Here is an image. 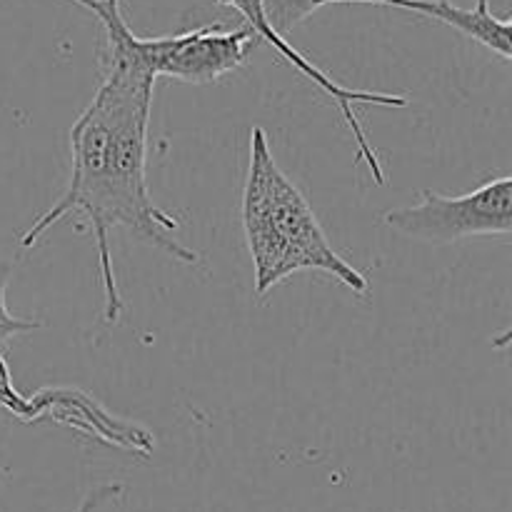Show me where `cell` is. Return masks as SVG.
<instances>
[{
  "label": "cell",
  "mask_w": 512,
  "mask_h": 512,
  "mask_svg": "<svg viewBox=\"0 0 512 512\" xmlns=\"http://www.w3.org/2000/svg\"><path fill=\"white\" fill-rule=\"evenodd\" d=\"M240 215L258 298L305 270L330 275L358 295L368 293L365 275L330 245L308 198L275 163L263 128L250 130V163Z\"/></svg>",
  "instance_id": "7a4b0ae2"
},
{
  "label": "cell",
  "mask_w": 512,
  "mask_h": 512,
  "mask_svg": "<svg viewBox=\"0 0 512 512\" xmlns=\"http://www.w3.org/2000/svg\"><path fill=\"white\" fill-rule=\"evenodd\" d=\"M253 43L255 33L248 25L225 28L220 23H208L180 33L143 38V50L155 78L208 85L243 68Z\"/></svg>",
  "instance_id": "277c9868"
},
{
  "label": "cell",
  "mask_w": 512,
  "mask_h": 512,
  "mask_svg": "<svg viewBox=\"0 0 512 512\" xmlns=\"http://www.w3.org/2000/svg\"><path fill=\"white\" fill-rule=\"evenodd\" d=\"M120 495H123V485L120 483H100L80 500V505L73 512H98L105 503L120 498Z\"/></svg>",
  "instance_id": "30bf717a"
},
{
  "label": "cell",
  "mask_w": 512,
  "mask_h": 512,
  "mask_svg": "<svg viewBox=\"0 0 512 512\" xmlns=\"http://www.w3.org/2000/svg\"><path fill=\"white\" fill-rule=\"evenodd\" d=\"M385 225L420 243H458L468 238H493L512 233V178H493L465 195H440L423 190L415 205L393 208Z\"/></svg>",
  "instance_id": "3957f363"
},
{
  "label": "cell",
  "mask_w": 512,
  "mask_h": 512,
  "mask_svg": "<svg viewBox=\"0 0 512 512\" xmlns=\"http://www.w3.org/2000/svg\"><path fill=\"white\" fill-rule=\"evenodd\" d=\"M318 8H323V0H263L265 20L280 38H288L290 30L308 20Z\"/></svg>",
  "instance_id": "ba28073f"
},
{
  "label": "cell",
  "mask_w": 512,
  "mask_h": 512,
  "mask_svg": "<svg viewBox=\"0 0 512 512\" xmlns=\"http://www.w3.org/2000/svg\"><path fill=\"white\" fill-rule=\"evenodd\" d=\"M213 3L225 5V8H233L243 15L245 25L255 33V38H263L265 43L273 45L290 65H293L298 73H303L305 78L310 80L313 85H318L335 105L343 113L345 125H348L350 135L355 140V148H358V158L368 165L370 175H373L375 185L385 183V173L383 165H380L378 150L370 145L368 133H365L363 123H360L358 113H355V105H378V108H408L410 100L405 95H395V93H380V90H363V88H348V85L338 83L333 80V75L325 73L323 68L313 63L310 58H305L288 38H280L270 23L265 20V10H263V0H213Z\"/></svg>",
  "instance_id": "5b68a950"
},
{
  "label": "cell",
  "mask_w": 512,
  "mask_h": 512,
  "mask_svg": "<svg viewBox=\"0 0 512 512\" xmlns=\"http://www.w3.org/2000/svg\"><path fill=\"white\" fill-rule=\"evenodd\" d=\"M345 3V5H380V8H398L408 13L423 15V18L438 20L448 28L458 30L465 38L475 40L490 53L503 58L505 63L512 60V43H510V18H500L490 8V0H475L473 8H460L450 0H323L325 5Z\"/></svg>",
  "instance_id": "52a82bcc"
},
{
  "label": "cell",
  "mask_w": 512,
  "mask_h": 512,
  "mask_svg": "<svg viewBox=\"0 0 512 512\" xmlns=\"http://www.w3.org/2000/svg\"><path fill=\"white\" fill-rule=\"evenodd\" d=\"M103 25V80L88 108L70 128V178L63 195L23 233L33 248L45 230L70 213L85 215L98 248L103 320L115 325L125 303L110 250V230L125 228L135 240L175 263L198 265L200 253L180 243V223L153 200L148 185V125L155 73L145 60L143 38L123 15V0H70Z\"/></svg>",
  "instance_id": "6da1fadb"
},
{
  "label": "cell",
  "mask_w": 512,
  "mask_h": 512,
  "mask_svg": "<svg viewBox=\"0 0 512 512\" xmlns=\"http://www.w3.org/2000/svg\"><path fill=\"white\" fill-rule=\"evenodd\" d=\"M10 275H13V260H8L0 253V350L8 345L10 338H18V335H28L45 328L43 320L18 318V315H13L8 310V305H5V290H8Z\"/></svg>",
  "instance_id": "9c48e42d"
},
{
  "label": "cell",
  "mask_w": 512,
  "mask_h": 512,
  "mask_svg": "<svg viewBox=\"0 0 512 512\" xmlns=\"http://www.w3.org/2000/svg\"><path fill=\"white\" fill-rule=\"evenodd\" d=\"M8 410L13 418L23 420V423H38V420L48 418L53 423L68 425V428L78 430V433L90 435V438L100 440L113 448L130 450L143 458H148L155 448V440L150 430L143 425L128 423L123 418L110 415L98 400L90 398L88 393L78 388H43L35 395L25 398V395H15Z\"/></svg>",
  "instance_id": "8992f818"
}]
</instances>
